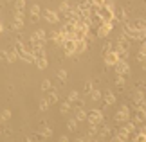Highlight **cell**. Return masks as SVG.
I'll return each instance as SVG.
<instances>
[{
    "label": "cell",
    "mask_w": 146,
    "mask_h": 142,
    "mask_svg": "<svg viewBox=\"0 0 146 142\" xmlns=\"http://www.w3.org/2000/svg\"><path fill=\"white\" fill-rule=\"evenodd\" d=\"M20 59L25 61V63H35L36 56L33 54V52H29V50H24V52H20Z\"/></svg>",
    "instance_id": "30bf717a"
},
{
    "label": "cell",
    "mask_w": 146,
    "mask_h": 142,
    "mask_svg": "<svg viewBox=\"0 0 146 142\" xmlns=\"http://www.w3.org/2000/svg\"><path fill=\"white\" fill-rule=\"evenodd\" d=\"M70 110H72V103H69V101H63V103H61V106H60V112L63 113V115H67Z\"/></svg>",
    "instance_id": "ffe728a7"
},
{
    "label": "cell",
    "mask_w": 146,
    "mask_h": 142,
    "mask_svg": "<svg viewBox=\"0 0 146 142\" xmlns=\"http://www.w3.org/2000/svg\"><path fill=\"white\" fill-rule=\"evenodd\" d=\"M144 42H146V40H144Z\"/></svg>",
    "instance_id": "11a10c76"
},
{
    "label": "cell",
    "mask_w": 146,
    "mask_h": 142,
    "mask_svg": "<svg viewBox=\"0 0 146 142\" xmlns=\"http://www.w3.org/2000/svg\"><path fill=\"white\" fill-rule=\"evenodd\" d=\"M16 59H20V56H18V52H16L15 47H13V49L7 50V58H5V61H7V63H15Z\"/></svg>",
    "instance_id": "7c38bea8"
},
{
    "label": "cell",
    "mask_w": 146,
    "mask_h": 142,
    "mask_svg": "<svg viewBox=\"0 0 146 142\" xmlns=\"http://www.w3.org/2000/svg\"><path fill=\"white\" fill-rule=\"evenodd\" d=\"M98 131H99L98 124H90V128H88V133H87V139H88V140H94V139L98 137Z\"/></svg>",
    "instance_id": "2e32d148"
},
{
    "label": "cell",
    "mask_w": 146,
    "mask_h": 142,
    "mask_svg": "<svg viewBox=\"0 0 146 142\" xmlns=\"http://www.w3.org/2000/svg\"><path fill=\"white\" fill-rule=\"evenodd\" d=\"M72 104H74V108H76V110H80V108H85V101L78 97V99H76V101H74Z\"/></svg>",
    "instance_id": "8d00e7d4"
},
{
    "label": "cell",
    "mask_w": 146,
    "mask_h": 142,
    "mask_svg": "<svg viewBox=\"0 0 146 142\" xmlns=\"http://www.w3.org/2000/svg\"><path fill=\"white\" fill-rule=\"evenodd\" d=\"M114 69H115V72H117V76H128L130 74V65L126 63V59H119L117 63L114 65Z\"/></svg>",
    "instance_id": "277c9868"
},
{
    "label": "cell",
    "mask_w": 146,
    "mask_h": 142,
    "mask_svg": "<svg viewBox=\"0 0 146 142\" xmlns=\"http://www.w3.org/2000/svg\"><path fill=\"white\" fill-rule=\"evenodd\" d=\"M139 54L146 58V42H143V43H141V47H139Z\"/></svg>",
    "instance_id": "7bdbcfd3"
},
{
    "label": "cell",
    "mask_w": 146,
    "mask_h": 142,
    "mask_svg": "<svg viewBox=\"0 0 146 142\" xmlns=\"http://www.w3.org/2000/svg\"><path fill=\"white\" fill-rule=\"evenodd\" d=\"M94 7H103V5L106 4V0H90Z\"/></svg>",
    "instance_id": "b9f144b4"
},
{
    "label": "cell",
    "mask_w": 146,
    "mask_h": 142,
    "mask_svg": "<svg viewBox=\"0 0 146 142\" xmlns=\"http://www.w3.org/2000/svg\"><path fill=\"white\" fill-rule=\"evenodd\" d=\"M87 121H88V124H98V126H99V124L103 122V112L98 110V108L87 112Z\"/></svg>",
    "instance_id": "7a4b0ae2"
},
{
    "label": "cell",
    "mask_w": 146,
    "mask_h": 142,
    "mask_svg": "<svg viewBox=\"0 0 146 142\" xmlns=\"http://www.w3.org/2000/svg\"><path fill=\"white\" fill-rule=\"evenodd\" d=\"M67 128H69V131H78V121L76 119H69V121H67Z\"/></svg>",
    "instance_id": "7402d4cb"
},
{
    "label": "cell",
    "mask_w": 146,
    "mask_h": 142,
    "mask_svg": "<svg viewBox=\"0 0 146 142\" xmlns=\"http://www.w3.org/2000/svg\"><path fill=\"white\" fill-rule=\"evenodd\" d=\"M42 133H43V137H45V139H50V137H52V129H50V128H47V126H43Z\"/></svg>",
    "instance_id": "f35d334b"
},
{
    "label": "cell",
    "mask_w": 146,
    "mask_h": 142,
    "mask_svg": "<svg viewBox=\"0 0 146 142\" xmlns=\"http://www.w3.org/2000/svg\"><path fill=\"white\" fill-rule=\"evenodd\" d=\"M87 40H78L76 42V54H83L87 50Z\"/></svg>",
    "instance_id": "5bb4252c"
},
{
    "label": "cell",
    "mask_w": 146,
    "mask_h": 142,
    "mask_svg": "<svg viewBox=\"0 0 146 142\" xmlns=\"http://www.w3.org/2000/svg\"><path fill=\"white\" fill-rule=\"evenodd\" d=\"M35 34L38 36V40H40V43H45V42H47V32L43 31V29H38V31L35 32Z\"/></svg>",
    "instance_id": "cb8c5ba5"
},
{
    "label": "cell",
    "mask_w": 146,
    "mask_h": 142,
    "mask_svg": "<svg viewBox=\"0 0 146 142\" xmlns=\"http://www.w3.org/2000/svg\"><path fill=\"white\" fill-rule=\"evenodd\" d=\"M0 133H2V128H0Z\"/></svg>",
    "instance_id": "f5cc1de1"
},
{
    "label": "cell",
    "mask_w": 146,
    "mask_h": 142,
    "mask_svg": "<svg viewBox=\"0 0 146 142\" xmlns=\"http://www.w3.org/2000/svg\"><path fill=\"white\" fill-rule=\"evenodd\" d=\"M115 20L117 22H128V15H126V11L123 9V7H119V9H115Z\"/></svg>",
    "instance_id": "8fae6325"
},
{
    "label": "cell",
    "mask_w": 146,
    "mask_h": 142,
    "mask_svg": "<svg viewBox=\"0 0 146 142\" xmlns=\"http://www.w3.org/2000/svg\"><path fill=\"white\" fill-rule=\"evenodd\" d=\"M70 9V2H65V0H61V4H60V9H58V13L60 15H63L67 13V11Z\"/></svg>",
    "instance_id": "603a6c76"
},
{
    "label": "cell",
    "mask_w": 146,
    "mask_h": 142,
    "mask_svg": "<svg viewBox=\"0 0 146 142\" xmlns=\"http://www.w3.org/2000/svg\"><path fill=\"white\" fill-rule=\"evenodd\" d=\"M144 121H146V108H139V110H135L133 122H135V124H143Z\"/></svg>",
    "instance_id": "9c48e42d"
},
{
    "label": "cell",
    "mask_w": 146,
    "mask_h": 142,
    "mask_svg": "<svg viewBox=\"0 0 146 142\" xmlns=\"http://www.w3.org/2000/svg\"><path fill=\"white\" fill-rule=\"evenodd\" d=\"M47 99H49V103L50 104H56L60 101V97H58V94L54 92V90H49V95H47Z\"/></svg>",
    "instance_id": "44dd1931"
},
{
    "label": "cell",
    "mask_w": 146,
    "mask_h": 142,
    "mask_svg": "<svg viewBox=\"0 0 146 142\" xmlns=\"http://www.w3.org/2000/svg\"><path fill=\"white\" fill-rule=\"evenodd\" d=\"M63 50H65V54H67V56L76 54V40L67 38V40H65V43H63Z\"/></svg>",
    "instance_id": "52a82bcc"
},
{
    "label": "cell",
    "mask_w": 146,
    "mask_h": 142,
    "mask_svg": "<svg viewBox=\"0 0 146 142\" xmlns=\"http://www.w3.org/2000/svg\"><path fill=\"white\" fill-rule=\"evenodd\" d=\"M114 103H115L114 92H112V90H106V92H105V104H106V106H112Z\"/></svg>",
    "instance_id": "9a60e30c"
},
{
    "label": "cell",
    "mask_w": 146,
    "mask_h": 142,
    "mask_svg": "<svg viewBox=\"0 0 146 142\" xmlns=\"http://www.w3.org/2000/svg\"><path fill=\"white\" fill-rule=\"evenodd\" d=\"M42 16L49 22V24H58L60 22V13H56V11H52V9H45L42 13Z\"/></svg>",
    "instance_id": "5b68a950"
},
{
    "label": "cell",
    "mask_w": 146,
    "mask_h": 142,
    "mask_svg": "<svg viewBox=\"0 0 146 142\" xmlns=\"http://www.w3.org/2000/svg\"><path fill=\"white\" fill-rule=\"evenodd\" d=\"M112 29H114V24H112V22H101V24L98 25L96 36L98 38H106L112 32Z\"/></svg>",
    "instance_id": "6da1fadb"
},
{
    "label": "cell",
    "mask_w": 146,
    "mask_h": 142,
    "mask_svg": "<svg viewBox=\"0 0 146 142\" xmlns=\"http://www.w3.org/2000/svg\"><path fill=\"white\" fill-rule=\"evenodd\" d=\"M76 140H78V142H87V140H88V139H87V137H78V139H76Z\"/></svg>",
    "instance_id": "c3c4849f"
},
{
    "label": "cell",
    "mask_w": 146,
    "mask_h": 142,
    "mask_svg": "<svg viewBox=\"0 0 146 142\" xmlns=\"http://www.w3.org/2000/svg\"><path fill=\"white\" fill-rule=\"evenodd\" d=\"M114 49V43H110V42H106L105 45H103V56L106 54V52H110V50Z\"/></svg>",
    "instance_id": "ab89813d"
},
{
    "label": "cell",
    "mask_w": 146,
    "mask_h": 142,
    "mask_svg": "<svg viewBox=\"0 0 146 142\" xmlns=\"http://www.w3.org/2000/svg\"><path fill=\"white\" fill-rule=\"evenodd\" d=\"M27 140H45V137H43V133H33L27 137Z\"/></svg>",
    "instance_id": "836d02e7"
},
{
    "label": "cell",
    "mask_w": 146,
    "mask_h": 142,
    "mask_svg": "<svg viewBox=\"0 0 146 142\" xmlns=\"http://www.w3.org/2000/svg\"><path fill=\"white\" fill-rule=\"evenodd\" d=\"M101 97H103V94H101L98 88H94L92 92H90V99L92 101H101Z\"/></svg>",
    "instance_id": "4316f807"
},
{
    "label": "cell",
    "mask_w": 146,
    "mask_h": 142,
    "mask_svg": "<svg viewBox=\"0 0 146 142\" xmlns=\"http://www.w3.org/2000/svg\"><path fill=\"white\" fill-rule=\"evenodd\" d=\"M144 99V90H135L133 92V101H143Z\"/></svg>",
    "instance_id": "d6a6232c"
},
{
    "label": "cell",
    "mask_w": 146,
    "mask_h": 142,
    "mask_svg": "<svg viewBox=\"0 0 146 142\" xmlns=\"http://www.w3.org/2000/svg\"><path fill=\"white\" fill-rule=\"evenodd\" d=\"M56 76H58V79L61 83H65L67 81V70H63V69H60L58 72H56Z\"/></svg>",
    "instance_id": "f546056e"
},
{
    "label": "cell",
    "mask_w": 146,
    "mask_h": 142,
    "mask_svg": "<svg viewBox=\"0 0 146 142\" xmlns=\"http://www.w3.org/2000/svg\"><path fill=\"white\" fill-rule=\"evenodd\" d=\"M78 97H80V94H78L76 90H72V92L69 94V97H67V101H69V103H74V101H76Z\"/></svg>",
    "instance_id": "e575fe53"
},
{
    "label": "cell",
    "mask_w": 146,
    "mask_h": 142,
    "mask_svg": "<svg viewBox=\"0 0 146 142\" xmlns=\"http://www.w3.org/2000/svg\"><path fill=\"white\" fill-rule=\"evenodd\" d=\"M76 121L78 122H81V121H87V112H85V108H80V110H76Z\"/></svg>",
    "instance_id": "ac0fdd59"
},
{
    "label": "cell",
    "mask_w": 146,
    "mask_h": 142,
    "mask_svg": "<svg viewBox=\"0 0 146 142\" xmlns=\"http://www.w3.org/2000/svg\"><path fill=\"white\" fill-rule=\"evenodd\" d=\"M114 121L115 122H126V121H130V108H128L126 104H123L119 110H117V113L114 115Z\"/></svg>",
    "instance_id": "3957f363"
},
{
    "label": "cell",
    "mask_w": 146,
    "mask_h": 142,
    "mask_svg": "<svg viewBox=\"0 0 146 142\" xmlns=\"http://www.w3.org/2000/svg\"><path fill=\"white\" fill-rule=\"evenodd\" d=\"M143 90H144V92H146V81H144V85H143Z\"/></svg>",
    "instance_id": "816d5d0a"
},
{
    "label": "cell",
    "mask_w": 146,
    "mask_h": 142,
    "mask_svg": "<svg viewBox=\"0 0 146 142\" xmlns=\"http://www.w3.org/2000/svg\"><path fill=\"white\" fill-rule=\"evenodd\" d=\"M31 52L35 54L36 58H42V56H47L45 49H43V45H33V50H31Z\"/></svg>",
    "instance_id": "4fadbf2b"
},
{
    "label": "cell",
    "mask_w": 146,
    "mask_h": 142,
    "mask_svg": "<svg viewBox=\"0 0 146 142\" xmlns=\"http://www.w3.org/2000/svg\"><path fill=\"white\" fill-rule=\"evenodd\" d=\"M42 90H43V92L52 90V83H50V79H43V81H42Z\"/></svg>",
    "instance_id": "83f0119b"
},
{
    "label": "cell",
    "mask_w": 146,
    "mask_h": 142,
    "mask_svg": "<svg viewBox=\"0 0 146 142\" xmlns=\"http://www.w3.org/2000/svg\"><path fill=\"white\" fill-rule=\"evenodd\" d=\"M60 142H69V137H67V135H61V137H60Z\"/></svg>",
    "instance_id": "7dc6e473"
},
{
    "label": "cell",
    "mask_w": 146,
    "mask_h": 142,
    "mask_svg": "<svg viewBox=\"0 0 146 142\" xmlns=\"http://www.w3.org/2000/svg\"><path fill=\"white\" fill-rule=\"evenodd\" d=\"M40 13H42L40 5H38V4H33L31 5V15H40Z\"/></svg>",
    "instance_id": "60d3db41"
},
{
    "label": "cell",
    "mask_w": 146,
    "mask_h": 142,
    "mask_svg": "<svg viewBox=\"0 0 146 142\" xmlns=\"http://www.w3.org/2000/svg\"><path fill=\"white\" fill-rule=\"evenodd\" d=\"M65 2H70V0H65Z\"/></svg>",
    "instance_id": "db71d44e"
},
{
    "label": "cell",
    "mask_w": 146,
    "mask_h": 142,
    "mask_svg": "<svg viewBox=\"0 0 146 142\" xmlns=\"http://www.w3.org/2000/svg\"><path fill=\"white\" fill-rule=\"evenodd\" d=\"M123 128H125V129H126V131L130 133V135L137 131V128H135V122H133V121H126V122H125V126H123Z\"/></svg>",
    "instance_id": "d6986e66"
},
{
    "label": "cell",
    "mask_w": 146,
    "mask_h": 142,
    "mask_svg": "<svg viewBox=\"0 0 146 142\" xmlns=\"http://www.w3.org/2000/svg\"><path fill=\"white\" fill-rule=\"evenodd\" d=\"M11 119V110H4L0 113V121H9Z\"/></svg>",
    "instance_id": "d590c367"
},
{
    "label": "cell",
    "mask_w": 146,
    "mask_h": 142,
    "mask_svg": "<svg viewBox=\"0 0 146 142\" xmlns=\"http://www.w3.org/2000/svg\"><path fill=\"white\" fill-rule=\"evenodd\" d=\"M7 58V50H2V52H0V59H5Z\"/></svg>",
    "instance_id": "bcb514c9"
},
{
    "label": "cell",
    "mask_w": 146,
    "mask_h": 142,
    "mask_svg": "<svg viewBox=\"0 0 146 142\" xmlns=\"http://www.w3.org/2000/svg\"><path fill=\"white\" fill-rule=\"evenodd\" d=\"M15 9L16 11H24L25 9V0H15Z\"/></svg>",
    "instance_id": "4dcf8cb0"
},
{
    "label": "cell",
    "mask_w": 146,
    "mask_h": 142,
    "mask_svg": "<svg viewBox=\"0 0 146 142\" xmlns=\"http://www.w3.org/2000/svg\"><path fill=\"white\" fill-rule=\"evenodd\" d=\"M132 139L135 140V142H146V131H141V129H139V133L133 135Z\"/></svg>",
    "instance_id": "484cf974"
},
{
    "label": "cell",
    "mask_w": 146,
    "mask_h": 142,
    "mask_svg": "<svg viewBox=\"0 0 146 142\" xmlns=\"http://www.w3.org/2000/svg\"><path fill=\"white\" fill-rule=\"evenodd\" d=\"M35 65H36V67H38V69H40V70L47 69V65H49V61H47V56H42V58H36Z\"/></svg>",
    "instance_id": "e0dca14e"
},
{
    "label": "cell",
    "mask_w": 146,
    "mask_h": 142,
    "mask_svg": "<svg viewBox=\"0 0 146 142\" xmlns=\"http://www.w3.org/2000/svg\"><path fill=\"white\" fill-rule=\"evenodd\" d=\"M49 106H50V103H49V99H47V97L40 101V110H42V112H47V110H49Z\"/></svg>",
    "instance_id": "1f68e13d"
},
{
    "label": "cell",
    "mask_w": 146,
    "mask_h": 142,
    "mask_svg": "<svg viewBox=\"0 0 146 142\" xmlns=\"http://www.w3.org/2000/svg\"><path fill=\"white\" fill-rule=\"evenodd\" d=\"M117 61H119V54L115 52L114 49L110 50V52H106L105 54V65H108V67H114Z\"/></svg>",
    "instance_id": "8992f818"
},
{
    "label": "cell",
    "mask_w": 146,
    "mask_h": 142,
    "mask_svg": "<svg viewBox=\"0 0 146 142\" xmlns=\"http://www.w3.org/2000/svg\"><path fill=\"white\" fill-rule=\"evenodd\" d=\"M94 90V83L92 81H85V85H83V94H90Z\"/></svg>",
    "instance_id": "f1b7e54d"
},
{
    "label": "cell",
    "mask_w": 146,
    "mask_h": 142,
    "mask_svg": "<svg viewBox=\"0 0 146 142\" xmlns=\"http://www.w3.org/2000/svg\"><path fill=\"white\" fill-rule=\"evenodd\" d=\"M125 76H117L115 77V85H117V87H119V88H123V87H125Z\"/></svg>",
    "instance_id": "74e56055"
},
{
    "label": "cell",
    "mask_w": 146,
    "mask_h": 142,
    "mask_svg": "<svg viewBox=\"0 0 146 142\" xmlns=\"http://www.w3.org/2000/svg\"><path fill=\"white\" fill-rule=\"evenodd\" d=\"M40 20V15H31V24H36Z\"/></svg>",
    "instance_id": "f6af8a7d"
},
{
    "label": "cell",
    "mask_w": 146,
    "mask_h": 142,
    "mask_svg": "<svg viewBox=\"0 0 146 142\" xmlns=\"http://www.w3.org/2000/svg\"><path fill=\"white\" fill-rule=\"evenodd\" d=\"M11 29H13V31H22V29H24V20H13Z\"/></svg>",
    "instance_id": "d4e9b609"
},
{
    "label": "cell",
    "mask_w": 146,
    "mask_h": 142,
    "mask_svg": "<svg viewBox=\"0 0 146 142\" xmlns=\"http://www.w3.org/2000/svg\"><path fill=\"white\" fill-rule=\"evenodd\" d=\"M141 65H143V70H146V59L143 61V63H141Z\"/></svg>",
    "instance_id": "681fc988"
},
{
    "label": "cell",
    "mask_w": 146,
    "mask_h": 142,
    "mask_svg": "<svg viewBox=\"0 0 146 142\" xmlns=\"http://www.w3.org/2000/svg\"><path fill=\"white\" fill-rule=\"evenodd\" d=\"M112 140H115V142H126V140H130V133H128L125 128H119L115 135H112Z\"/></svg>",
    "instance_id": "ba28073f"
},
{
    "label": "cell",
    "mask_w": 146,
    "mask_h": 142,
    "mask_svg": "<svg viewBox=\"0 0 146 142\" xmlns=\"http://www.w3.org/2000/svg\"><path fill=\"white\" fill-rule=\"evenodd\" d=\"M15 20H24V11H15Z\"/></svg>",
    "instance_id": "ee69618b"
},
{
    "label": "cell",
    "mask_w": 146,
    "mask_h": 142,
    "mask_svg": "<svg viewBox=\"0 0 146 142\" xmlns=\"http://www.w3.org/2000/svg\"><path fill=\"white\" fill-rule=\"evenodd\" d=\"M2 32H4V25L0 24V34H2Z\"/></svg>",
    "instance_id": "f907efd6"
}]
</instances>
